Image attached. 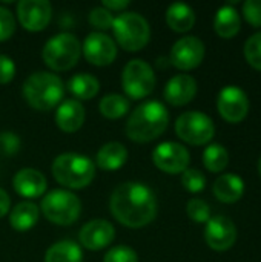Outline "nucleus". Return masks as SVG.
<instances>
[{
  "label": "nucleus",
  "mask_w": 261,
  "mask_h": 262,
  "mask_svg": "<svg viewBox=\"0 0 261 262\" xmlns=\"http://www.w3.org/2000/svg\"><path fill=\"white\" fill-rule=\"evenodd\" d=\"M258 172H260V177H261V158H260V161H258Z\"/></svg>",
  "instance_id": "40"
},
{
  "label": "nucleus",
  "mask_w": 261,
  "mask_h": 262,
  "mask_svg": "<svg viewBox=\"0 0 261 262\" xmlns=\"http://www.w3.org/2000/svg\"><path fill=\"white\" fill-rule=\"evenodd\" d=\"M182 184L191 193H198L206 187V177L197 169H186L182 173Z\"/></svg>",
  "instance_id": "31"
},
{
  "label": "nucleus",
  "mask_w": 261,
  "mask_h": 262,
  "mask_svg": "<svg viewBox=\"0 0 261 262\" xmlns=\"http://www.w3.org/2000/svg\"><path fill=\"white\" fill-rule=\"evenodd\" d=\"M15 75V64L8 55H0V84H8Z\"/></svg>",
  "instance_id": "37"
},
{
  "label": "nucleus",
  "mask_w": 261,
  "mask_h": 262,
  "mask_svg": "<svg viewBox=\"0 0 261 262\" xmlns=\"http://www.w3.org/2000/svg\"><path fill=\"white\" fill-rule=\"evenodd\" d=\"M122 88L129 98L148 97L155 88V74L145 60H131L122 74Z\"/></svg>",
  "instance_id": "9"
},
{
  "label": "nucleus",
  "mask_w": 261,
  "mask_h": 262,
  "mask_svg": "<svg viewBox=\"0 0 261 262\" xmlns=\"http://www.w3.org/2000/svg\"><path fill=\"white\" fill-rule=\"evenodd\" d=\"M11 209V198L9 195L0 187V218H3Z\"/></svg>",
  "instance_id": "39"
},
{
  "label": "nucleus",
  "mask_w": 261,
  "mask_h": 262,
  "mask_svg": "<svg viewBox=\"0 0 261 262\" xmlns=\"http://www.w3.org/2000/svg\"><path fill=\"white\" fill-rule=\"evenodd\" d=\"M166 23L175 32H186L195 23V12L186 3H172L166 11Z\"/></svg>",
  "instance_id": "24"
},
{
  "label": "nucleus",
  "mask_w": 261,
  "mask_h": 262,
  "mask_svg": "<svg viewBox=\"0 0 261 262\" xmlns=\"http://www.w3.org/2000/svg\"><path fill=\"white\" fill-rule=\"evenodd\" d=\"M15 32V18L12 12L0 6V41H6Z\"/></svg>",
  "instance_id": "34"
},
{
  "label": "nucleus",
  "mask_w": 261,
  "mask_h": 262,
  "mask_svg": "<svg viewBox=\"0 0 261 262\" xmlns=\"http://www.w3.org/2000/svg\"><path fill=\"white\" fill-rule=\"evenodd\" d=\"M205 239L206 244L215 252L229 250L237 239V229L234 223L223 215L212 216L205 227Z\"/></svg>",
  "instance_id": "15"
},
{
  "label": "nucleus",
  "mask_w": 261,
  "mask_h": 262,
  "mask_svg": "<svg viewBox=\"0 0 261 262\" xmlns=\"http://www.w3.org/2000/svg\"><path fill=\"white\" fill-rule=\"evenodd\" d=\"M189 152L185 146L174 143V141H165L158 144L152 152V161L154 164L166 173L175 175L183 173L189 166Z\"/></svg>",
  "instance_id": "10"
},
{
  "label": "nucleus",
  "mask_w": 261,
  "mask_h": 262,
  "mask_svg": "<svg viewBox=\"0 0 261 262\" xmlns=\"http://www.w3.org/2000/svg\"><path fill=\"white\" fill-rule=\"evenodd\" d=\"M52 175L58 184L68 189H83L95 177V164L80 154H62L52 163Z\"/></svg>",
  "instance_id": "4"
},
{
  "label": "nucleus",
  "mask_w": 261,
  "mask_h": 262,
  "mask_svg": "<svg viewBox=\"0 0 261 262\" xmlns=\"http://www.w3.org/2000/svg\"><path fill=\"white\" fill-rule=\"evenodd\" d=\"M82 46L75 35L62 32L46 41L42 51L43 61L52 71H69L80 58Z\"/></svg>",
  "instance_id": "6"
},
{
  "label": "nucleus",
  "mask_w": 261,
  "mask_h": 262,
  "mask_svg": "<svg viewBox=\"0 0 261 262\" xmlns=\"http://www.w3.org/2000/svg\"><path fill=\"white\" fill-rule=\"evenodd\" d=\"M243 15L251 26H261V0H248L243 3Z\"/></svg>",
  "instance_id": "35"
},
{
  "label": "nucleus",
  "mask_w": 261,
  "mask_h": 262,
  "mask_svg": "<svg viewBox=\"0 0 261 262\" xmlns=\"http://www.w3.org/2000/svg\"><path fill=\"white\" fill-rule=\"evenodd\" d=\"M98 109L103 117L109 120H117V118H122L125 114H128L129 101L120 94H109L100 100Z\"/></svg>",
  "instance_id": "27"
},
{
  "label": "nucleus",
  "mask_w": 261,
  "mask_h": 262,
  "mask_svg": "<svg viewBox=\"0 0 261 262\" xmlns=\"http://www.w3.org/2000/svg\"><path fill=\"white\" fill-rule=\"evenodd\" d=\"M0 149L6 155H14L20 149V138L14 132H2L0 134Z\"/></svg>",
  "instance_id": "36"
},
{
  "label": "nucleus",
  "mask_w": 261,
  "mask_h": 262,
  "mask_svg": "<svg viewBox=\"0 0 261 262\" xmlns=\"http://www.w3.org/2000/svg\"><path fill=\"white\" fill-rule=\"evenodd\" d=\"M175 134L188 144L203 146L212 140L215 134V126L206 114L198 111H189L177 118Z\"/></svg>",
  "instance_id": "8"
},
{
  "label": "nucleus",
  "mask_w": 261,
  "mask_h": 262,
  "mask_svg": "<svg viewBox=\"0 0 261 262\" xmlns=\"http://www.w3.org/2000/svg\"><path fill=\"white\" fill-rule=\"evenodd\" d=\"M205 58V43L194 35L177 40L171 49L169 61L180 71H191L202 64Z\"/></svg>",
  "instance_id": "11"
},
{
  "label": "nucleus",
  "mask_w": 261,
  "mask_h": 262,
  "mask_svg": "<svg viewBox=\"0 0 261 262\" xmlns=\"http://www.w3.org/2000/svg\"><path fill=\"white\" fill-rule=\"evenodd\" d=\"M203 164L212 173L223 172L229 164V154L226 147L222 144H209L203 152Z\"/></svg>",
  "instance_id": "28"
},
{
  "label": "nucleus",
  "mask_w": 261,
  "mask_h": 262,
  "mask_svg": "<svg viewBox=\"0 0 261 262\" xmlns=\"http://www.w3.org/2000/svg\"><path fill=\"white\" fill-rule=\"evenodd\" d=\"M217 107L223 120L235 124L246 118L249 111V98L243 89L237 86H226L218 94Z\"/></svg>",
  "instance_id": "12"
},
{
  "label": "nucleus",
  "mask_w": 261,
  "mask_h": 262,
  "mask_svg": "<svg viewBox=\"0 0 261 262\" xmlns=\"http://www.w3.org/2000/svg\"><path fill=\"white\" fill-rule=\"evenodd\" d=\"M85 107L78 100H65L58 104L55 112V123L60 130L66 134L77 132L85 123Z\"/></svg>",
  "instance_id": "19"
},
{
  "label": "nucleus",
  "mask_w": 261,
  "mask_h": 262,
  "mask_svg": "<svg viewBox=\"0 0 261 262\" xmlns=\"http://www.w3.org/2000/svg\"><path fill=\"white\" fill-rule=\"evenodd\" d=\"M20 25L31 32L43 31L52 17V6L46 0H22L17 5Z\"/></svg>",
  "instance_id": "14"
},
{
  "label": "nucleus",
  "mask_w": 261,
  "mask_h": 262,
  "mask_svg": "<svg viewBox=\"0 0 261 262\" xmlns=\"http://www.w3.org/2000/svg\"><path fill=\"white\" fill-rule=\"evenodd\" d=\"M115 238V230L112 224L106 220H92L86 223L78 233V239L88 250L97 252L108 247Z\"/></svg>",
  "instance_id": "16"
},
{
  "label": "nucleus",
  "mask_w": 261,
  "mask_h": 262,
  "mask_svg": "<svg viewBox=\"0 0 261 262\" xmlns=\"http://www.w3.org/2000/svg\"><path fill=\"white\" fill-rule=\"evenodd\" d=\"M95 160H97V166L102 170H117L126 163L128 150L122 143L111 141L106 143L103 147H100Z\"/></svg>",
  "instance_id": "22"
},
{
  "label": "nucleus",
  "mask_w": 261,
  "mask_h": 262,
  "mask_svg": "<svg viewBox=\"0 0 261 262\" xmlns=\"http://www.w3.org/2000/svg\"><path fill=\"white\" fill-rule=\"evenodd\" d=\"M12 187H14V190L20 196L34 200V198L42 196L46 192L48 183H46L45 175L40 170L26 167V169L18 170L14 175V178H12Z\"/></svg>",
  "instance_id": "17"
},
{
  "label": "nucleus",
  "mask_w": 261,
  "mask_h": 262,
  "mask_svg": "<svg viewBox=\"0 0 261 262\" xmlns=\"http://www.w3.org/2000/svg\"><path fill=\"white\" fill-rule=\"evenodd\" d=\"M102 6L105 8V9H108V11H123L125 8H128L129 6V2L128 0H105L103 3H102Z\"/></svg>",
  "instance_id": "38"
},
{
  "label": "nucleus",
  "mask_w": 261,
  "mask_h": 262,
  "mask_svg": "<svg viewBox=\"0 0 261 262\" xmlns=\"http://www.w3.org/2000/svg\"><path fill=\"white\" fill-rule=\"evenodd\" d=\"M103 262H138V256L135 250L128 246H117L112 247L106 255Z\"/></svg>",
  "instance_id": "33"
},
{
  "label": "nucleus",
  "mask_w": 261,
  "mask_h": 262,
  "mask_svg": "<svg viewBox=\"0 0 261 262\" xmlns=\"http://www.w3.org/2000/svg\"><path fill=\"white\" fill-rule=\"evenodd\" d=\"M40 209L48 221L57 226H71L82 213V203L72 192L51 190L43 196Z\"/></svg>",
  "instance_id": "7"
},
{
  "label": "nucleus",
  "mask_w": 261,
  "mask_h": 262,
  "mask_svg": "<svg viewBox=\"0 0 261 262\" xmlns=\"http://www.w3.org/2000/svg\"><path fill=\"white\" fill-rule=\"evenodd\" d=\"M65 94L63 81L51 72H34L23 84V98L35 111H51L62 103Z\"/></svg>",
  "instance_id": "3"
},
{
  "label": "nucleus",
  "mask_w": 261,
  "mask_h": 262,
  "mask_svg": "<svg viewBox=\"0 0 261 262\" xmlns=\"http://www.w3.org/2000/svg\"><path fill=\"white\" fill-rule=\"evenodd\" d=\"M69 92L78 100H91L100 91V83L94 75L89 74H77L68 81Z\"/></svg>",
  "instance_id": "26"
},
{
  "label": "nucleus",
  "mask_w": 261,
  "mask_h": 262,
  "mask_svg": "<svg viewBox=\"0 0 261 262\" xmlns=\"http://www.w3.org/2000/svg\"><path fill=\"white\" fill-rule=\"evenodd\" d=\"M112 31L118 45L129 52L142 51L151 38V28L146 18L137 12H123L115 17Z\"/></svg>",
  "instance_id": "5"
},
{
  "label": "nucleus",
  "mask_w": 261,
  "mask_h": 262,
  "mask_svg": "<svg viewBox=\"0 0 261 262\" xmlns=\"http://www.w3.org/2000/svg\"><path fill=\"white\" fill-rule=\"evenodd\" d=\"M89 23L100 32V31L112 29L114 17H112L111 11L105 9L103 6H97L89 12Z\"/></svg>",
  "instance_id": "32"
},
{
  "label": "nucleus",
  "mask_w": 261,
  "mask_h": 262,
  "mask_svg": "<svg viewBox=\"0 0 261 262\" xmlns=\"http://www.w3.org/2000/svg\"><path fill=\"white\" fill-rule=\"evenodd\" d=\"M186 213L194 223H208L211 220V207L206 201L200 198H192L188 201L186 206Z\"/></svg>",
  "instance_id": "29"
},
{
  "label": "nucleus",
  "mask_w": 261,
  "mask_h": 262,
  "mask_svg": "<svg viewBox=\"0 0 261 262\" xmlns=\"http://www.w3.org/2000/svg\"><path fill=\"white\" fill-rule=\"evenodd\" d=\"M214 195L218 201L232 204L237 203L245 193V181L235 173H223L214 183Z\"/></svg>",
  "instance_id": "20"
},
{
  "label": "nucleus",
  "mask_w": 261,
  "mask_h": 262,
  "mask_svg": "<svg viewBox=\"0 0 261 262\" xmlns=\"http://www.w3.org/2000/svg\"><path fill=\"white\" fill-rule=\"evenodd\" d=\"M109 209L120 224L140 229L155 220L158 204L155 193L148 186L128 181L115 187L109 200Z\"/></svg>",
  "instance_id": "1"
},
{
  "label": "nucleus",
  "mask_w": 261,
  "mask_h": 262,
  "mask_svg": "<svg viewBox=\"0 0 261 262\" xmlns=\"http://www.w3.org/2000/svg\"><path fill=\"white\" fill-rule=\"evenodd\" d=\"M168 123V109L160 101H146L128 118L126 135L135 143H149L157 140L166 130Z\"/></svg>",
  "instance_id": "2"
},
{
  "label": "nucleus",
  "mask_w": 261,
  "mask_h": 262,
  "mask_svg": "<svg viewBox=\"0 0 261 262\" xmlns=\"http://www.w3.org/2000/svg\"><path fill=\"white\" fill-rule=\"evenodd\" d=\"M197 94V81L188 74L172 77L165 86V100L172 106H185L194 100Z\"/></svg>",
  "instance_id": "18"
},
{
  "label": "nucleus",
  "mask_w": 261,
  "mask_h": 262,
  "mask_svg": "<svg viewBox=\"0 0 261 262\" xmlns=\"http://www.w3.org/2000/svg\"><path fill=\"white\" fill-rule=\"evenodd\" d=\"M38 221V207L31 201L18 203L9 213V224L17 232L32 229Z\"/></svg>",
  "instance_id": "23"
},
{
  "label": "nucleus",
  "mask_w": 261,
  "mask_h": 262,
  "mask_svg": "<svg viewBox=\"0 0 261 262\" xmlns=\"http://www.w3.org/2000/svg\"><path fill=\"white\" fill-rule=\"evenodd\" d=\"M242 28L238 11L232 5L222 6L214 18V29L222 38H234Z\"/></svg>",
  "instance_id": "21"
},
{
  "label": "nucleus",
  "mask_w": 261,
  "mask_h": 262,
  "mask_svg": "<svg viewBox=\"0 0 261 262\" xmlns=\"http://www.w3.org/2000/svg\"><path fill=\"white\" fill-rule=\"evenodd\" d=\"M245 57L254 69L261 71V32L248 38L245 43Z\"/></svg>",
  "instance_id": "30"
},
{
  "label": "nucleus",
  "mask_w": 261,
  "mask_h": 262,
  "mask_svg": "<svg viewBox=\"0 0 261 262\" xmlns=\"http://www.w3.org/2000/svg\"><path fill=\"white\" fill-rule=\"evenodd\" d=\"M85 58L94 66H108L117 57L115 41L105 32H91L82 46Z\"/></svg>",
  "instance_id": "13"
},
{
  "label": "nucleus",
  "mask_w": 261,
  "mask_h": 262,
  "mask_svg": "<svg viewBox=\"0 0 261 262\" xmlns=\"http://www.w3.org/2000/svg\"><path fill=\"white\" fill-rule=\"evenodd\" d=\"M82 249L74 241H58L46 250L45 262H82Z\"/></svg>",
  "instance_id": "25"
}]
</instances>
